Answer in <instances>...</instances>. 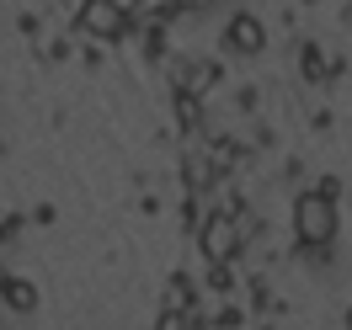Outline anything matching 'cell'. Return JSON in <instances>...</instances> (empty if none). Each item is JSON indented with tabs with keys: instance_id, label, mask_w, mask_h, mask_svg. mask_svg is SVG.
<instances>
[{
	"instance_id": "6",
	"label": "cell",
	"mask_w": 352,
	"mask_h": 330,
	"mask_svg": "<svg viewBox=\"0 0 352 330\" xmlns=\"http://www.w3.org/2000/svg\"><path fill=\"white\" fill-rule=\"evenodd\" d=\"M299 64H305L309 80H320V75H326V54H320V48H305V54H299Z\"/></svg>"
},
{
	"instance_id": "4",
	"label": "cell",
	"mask_w": 352,
	"mask_h": 330,
	"mask_svg": "<svg viewBox=\"0 0 352 330\" xmlns=\"http://www.w3.org/2000/svg\"><path fill=\"white\" fill-rule=\"evenodd\" d=\"M267 43V27L256 22V16H230V48H235V54H256V48Z\"/></svg>"
},
{
	"instance_id": "9",
	"label": "cell",
	"mask_w": 352,
	"mask_h": 330,
	"mask_svg": "<svg viewBox=\"0 0 352 330\" xmlns=\"http://www.w3.org/2000/svg\"><path fill=\"white\" fill-rule=\"evenodd\" d=\"M305 5H309V0H305Z\"/></svg>"
},
{
	"instance_id": "2",
	"label": "cell",
	"mask_w": 352,
	"mask_h": 330,
	"mask_svg": "<svg viewBox=\"0 0 352 330\" xmlns=\"http://www.w3.org/2000/svg\"><path fill=\"white\" fill-rule=\"evenodd\" d=\"M80 27H86L91 38H123V32H129V16H123L118 0H86V5H80Z\"/></svg>"
},
{
	"instance_id": "7",
	"label": "cell",
	"mask_w": 352,
	"mask_h": 330,
	"mask_svg": "<svg viewBox=\"0 0 352 330\" xmlns=\"http://www.w3.org/2000/svg\"><path fill=\"white\" fill-rule=\"evenodd\" d=\"M208 287H214V293H230V287H235V272H230L224 261H214V272H208Z\"/></svg>"
},
{
	"instance_id": "3",
	"label": "cell",
	"mask_w": 352,
	"mask_h": 330,
	"mask_svg": "<svg viewBox=\"0 0 352 330\" xmlns=\"http://www.w3.org/2000/svg\"><path fill=\"white\" fill-rule=\"evenodd\" d=\"M230 250H235V224H230V213H214V219L203 224V256L224 261Z\"/></svg>"
},
{
	"instance_id": "8",
	"label": "cell",
	"mask_w": 352,
	"mask_h": 330,
	"mask_svg": "<svg viewBox=\"0 0 352 330\" xmlns=\"http://www.w3.org/2000/svg\"><path fill=\"white\" fill-rule=\"evenodd\" d=\"M347 325H352V309H347Z\"/></svg>"
},
{
	"instance_id": "1",
	"label": "cell",
	"mask_w": 352,
	"mask_h": 330,
	"mask_svg": "<svg viewBox=\"0 0 352 330\" xmlns=\"http://www.w3.org/2000/svg\"><path fill=\"white\" fill-rule=\"evenodd\" d=\"M294 229H299V240L305 245H326L336 235V213H331V198L326 192H305L299 208H294Z\"/></svg>"
},
{
	"instance_id": "5",
	"label": "cell",
	"mask_w": 352,
	"mask_h": 330,
	"mask_svg": "<svg viewBox=\"0 0 352 330\" xmlns=\"http://www.w3.org/2000/svg\"><path fill=\"white\" fill-rule=\"evenodd\" d=\"M6 304H11V309H32V304H38L32 283H22V277H6Z\"/></svg>"
}]
</instances>
